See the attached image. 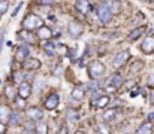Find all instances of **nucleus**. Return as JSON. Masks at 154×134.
I'll list each match as a JSON object with an SVG mask.
<instances>
[{
	"label": "nucleus",
	"mask_w": 154,
	"mask_h": 134,
	"mask_svg": "<svg viewBox=\"0 0 154 134\" xmlns=\"http://www.w3.org/2000/svg\"><path fill=\"white\" fill-rule=\"evenodd\" d=\"M41 27H44V19L39 15H36V13H29L23 19V28L27 30V31L39 30Z\"/></svg>",
	"instance_id": "1"
},
{
	"label": "nucleus",
	"mask_w": 154,
	"mask_h": 134,
	"mask_svg": "<svg viewBox=\"0 0 154 134\" xmlns=\"http://www.w3.org/2000/svg\"><path fill=\"white\" fill-rule=\"evenodd\" d=\"M112 3L111 1H100L97 4V18L102 24H106L111 21V16H112V9H111Z\"/></svg>",
	"instance_id": "2"
},
{
	"label": "nucleus",
	"mask_w": 154,
	"mask_h": 134,
	"mask_svg": "<svg viewBox=\"0 0 154 134\" xmlns=\"http://www.w3.org/2000/svg\"><path fill=\"white\" fill-rule=\"evenodd\" d=\"M105 70H106L105 64L100 63L99 60L91 61V63H90V66H88V75H90L91 81H96L99 76H102L103 73H105Z\"/></svg>",
	"instance_id": "3"
},
{
	"label": "nucleus",
	"mask_w": 154,
	"mask_h": 134,
	"mask_svg": "<svg viewBox=\"0 0 154 134\" xmlns=\"http://www.w3.org/2000/svg\"><path fill=\"white\" fill-rule=\"evenodd\" d=\"M29 55H30V48H29V45L23 43L18 46V49H17V52H15V60L20 61V63H24L27 58H30Z\"/></svg>",
	"instance_id": "4"
},
{
	"label": "nucleus",
	"mask_w": 154,
	"mask_h": 134,
	"mask_svg": "<svg viewBox=\"0 0 154 134\" xmlns=\"http://www.w3.org/2000/svg\"><path fill=\"white\" fill-rule=\"evenodd\" d=\"M67 31H69V34H70L72 37H79V36L82 34V31H84V27H82V24L78 22V21H70V22L67 24Z\"/></svg>",
	"instance_id": "5"
},
{
	"label": "nucleus",
	"mask_w": 154,
	"mask_h": 134,
	"mask_svg": "<svg viewBox=\"0 0 154 134\" xmlns=\"http://www.w3.org/2000/svg\"><path fill=\"white\" fill-rule=\"evenodd\" d=\"M129 51H120L115 57H114V60H112V67L114 69H118V67H121L127 60H129Z\"/></svg>",
	"instance_id": "6"
},
{
	"label": "nucleus",
	"mask_w": 154,
	"mask_h": 134,
	"mask_svg": "<svg viewBox=\"0 0 154 134\" xmlns=\"http://www.w3.org/2000/svg\"><path fill=\"white\" fill-rule=\"evenodd\" d=\"M26 115H27V118L30 119V121H41L42 118H44V112L39 109V107H36V106H32V107H29L27 110H26Z\"/></svg>",
	"instance_id": "7"
},
{
	"label": "nucleus",
	"mask_w": 154,
	"mask_h": 134,
	"mask_svg": "<svg viewBox=\"0 0 154 134\" xmlns=\"http://www.w3.org/2000/svg\"><path fill=\"white\" fill-rule=\"evenodd\" d=\"M41 61L38 60V58H27L24 63H23V67H24V70H29V72H33V70H38V69H41Z\"/></svg>",
	"instance_id": "8"
},
{
	"label": "nucleus",
	"mask_w": 154,
	"mask_h": 134,
	"mask_svg": "<svg viewBox=\"0 0 154 134\" xmlns=\"http://www.w3.org/2000/svg\"><path fill=\"white\" fill-rule=\"evenodd\" d=\"M58 103H60L58 94L52 92L51 95H48V97H47V100H45L44 106H45V109H48V110H54V109H55V107L58 106Z\"/></svg>",
	"instance_id": "9"
},
{
	"label": "nucleus",
	"mask_w": 154,
	"mask_h": 134,
	"mask_svg": "<svg viewBox=\"0 0 154 134\" xmlns=\"http://www.w3.org/2000/svg\"><path fill=\"white\" fill-rule=\"evenodd\" d=\"M32 91H33V87L29 82H23V84H20V88H18V97L26 100L32 95Z\"/></svg>",
	"instance_id": "10"
},
{
	"label": "nucleus",
	"mask_w": 154,
	"mask_h": 134,
	"mask_svg": "<svg viewBox=\"0 0 154 134\" xmlns=\"http://www.w3.org/2000/svg\"><path fill=\"white\" fill-rule=\"evenodd\" d=\"M141 49H142V52H145V54H153L154 52V37L153 36H147V37L144 39V42L141 45Z\"/></svg>",
	"instance_id": "11"
},
{
	"label": "nucleus",
	"mask_w": 154,
	"mask_h": 134,
	"mask_svg": "<svg viewBox=\"0 0 154 134\" xmlns=\"http://www.w3.org/2000/svg\"><path fill=\"white\" fill-rule=\"evenodd\" d=\"M11 109L9 106L6 104H0V124H6L9 122V118H11Z\"/></svg>",
	"instance_id": "12"
},
{
	"label": "nucleus",
	"mask_w": 154,
	"mask_h": 134,
	"mask_svg": "<svg viewBox=\"0 0 154 134\" xmlns=\"http://www.w3.org/2000/svg\"><path fill=\"white\" fill-rule=\"evenodd\" d=\"M109 103H111V100H109L108 95H100V97H97V98L93 100V107H96V109H103V107H106Z\"/></svg>",
	"instance_id": "13"
},
{
	"label": "nucleus",
	"mask_w": 154,
	"mask_h": 134,
	"mask_svg": "<svg viewBox=\"0 0 154 134\" xmlns=\"http://www.w3.org/2000/svg\"><path fill=\"white\" fill-rule=\"evenodd\" d=\"M109 85L112 87V88H120L123 84H124V79H123V76L120 75V73H114L111 78H109Z\"/></svg>",
	"instance_id": "14"
},
{
	"label": "nucleus",
	"mask_w": 154,
	"mask_h": 134,
	"mask_svg": "<svg viewBox=\"0 0 154 134\" xmlns=\"http://www.w3.org/2000/svg\"><path fill=\"white\" fill-rule=\"evenodd\" d=\"M36 36L41 39V40H48V39H51L52 36V30L50 27H41L39 30H38V33H36Z\"/></svg>",
	"instance_id": "15"
},
{
	"label": "nucleus",
	"mask_w": 154,
	"mask_h": 134,
	"mask_svg": "<svg viewBox=\"0 0 154 134\" xmlns=\"http://www.w3.org/2000/svg\"><path fill=\"white\" fill-rule=\"evenodd\" d=\"M75 7H76L78 12L87 13L90 10V3H88V0H76L75 1Z\"/></svg>",
	"instance_id": "16"
},
{
	"label": "nucleus",
	"mask_w": 154,
	"mask_h": 134,
	"mask_svg": "<svg viewBox=\"0 0 154 134\" xmlns=\"http://www.w3.org/2000/svg\"><path fill=\"white\" fill-rule=\"evenodd\" d=\"M78 118H79V116H78V112H76L75 109H67V110H66V121H67L69 124H72V125L76 124V122H78Z\"/></svg>",
	"instance_id": "17"
},
{
	"label": "nucleus",
	"mask_w": 154,
	"mask_h": 134,
	"mask_svg": "<svg viewBox=\"0 0 154 134\" xmlns=\"http://www.w3.org/2000/svg\"><path fill=\"white\" fill-rule=\"evenodd\" d=\"M26 72H27V70L15 72V73H14V81H15V82H21V84H23V82H26L24 79H27V78H30V76H32L30 73H26Z\"/></svg>",
	"instance_id": "18"
},
{
	"label": "nucleus",
	"mask_w": 154,
	"mask_h": 134,
	"mask_svg": "<svg viewBox=\"0 0 154 134\" xmlns=\"http://www.w3.org/2000/svg\"><path fill=\"white\" fill-rule=\"evenodd\" d=\"M151 133H153V125H151V122L142 124V125L135 131V134H151Z\"/></svg>",
	"instance_id": "19"
},
{
	"label": "nucleus",
	"mask_w": 154,
	"mask_h": 134,
	"mask_svg": "<svg viewBox=\"0 0 154 134\" xmlns=\"http://www.w3.org/2000/svg\"><path fill=\"white\" fill-rule=\"evenodd\" d=\"M144 31H145V27H138V28L132 30V31H130V34H129V40H136L139 36H142V34H144Z\"/></svg>",
	"instance_id": "20"
},
{
	"label": "nucleus",
	"mask_w": 154,
	"mask_h": 134,
	"mask_svg": "<svg viewBox=\"0 0 154 134\" xmlns=\"http://www.w3.org/2000/svg\"><path fill=\"white\" fill-rule=\"evenodd\" d=\"M23 40H24V43H35V37L32 36V33L30 31H27V30H23V31H20V34H18Z\"/></svg>",
	"instance_id": "21"
},
{
	"label": "nucleus",
	"mask_w": 154,
	"mask_h": 134,
	"mask_svg": "<svg viewBox=\"0 0 154 134\" xmlns=\"http://www.w3.org/2000/svg\"><path fill=\"white\" fill-rule=\"evenodd\" d=\"M84 95H85V91H84V88H81V87H76V88H73V91H72V98L73 100H82L84 98Z\"/></svg>",
	"instance_id": "22"
},
{
	"label": "nucleus",
	"mask_w": 154,
	"mask_h": 134,
	"mask_svg": "<svg viewBox=\"0 0 154 134\" xmlns=\"http://www.w3.org/2000/svg\"><path fill=\"white\" fill-rule=\"evenodd\" d=\"M114 118H115V109H109V110H105V112H103L102 119L105 122H111Z\"/></svg>",
	"instance_id": "23"
},
{
	"label": "nucleus",
	"mask_w": 154,
	"mask_h": 134,
	"mask_svg": "<svg viewBox=\"0 0 154 134\" xmlns=\"http://www.w3.org/2000/svg\"><path fill=\"white\" fill-rule=\"evenodd\" d=\"M20 122H21V116H20V113L12 112V113H11V118H9V124H11L12 127H17Z\"/></svg>",
	"instance_id": "24"
},
{
	"label": "nucleus",
	"mask_w": 154,
	"mask_h": 134,
	"mask_svg": "<svg viewBox=\"0 0 154 134\" xmlns=\"http://www.w3.org/2000/svg\"><path fill=\"white\" fill-rule=\"evenodd\" d=\"M35 133L36 134H48V125L44 122H38V125L35 127Z\"/></svg>",
	"instance_id": "25"
},
{
	"label": "nucleus",
	"mask_w": 154,
	"mask_h": 134,
	"mask_svg": "<svg viewBox=\"0 0 154 134\" xmlns=\"http://www.w3.org/2000/svg\"><path fill=\"white\" fill-rule=\"evenodd\" d=\"M5 95L9 98V100H14L15 98V88L12 85H8L6 87V91H5Z\"/></svg>",
	"instance_id": "26"
},
{
	"label": "nucleus",
	"mask_w": 154,
	"mask_h": 134,
	"mask_svg": "<svg viewBox=\"0 0 154 134\" xmlns=\"http://www.w3.org/2000/svg\"><path fill=\"white\" fill-rule=\"evenodd\" d=\"M142 66H144L142 61H135V63L132 64V67H130V72H132V73H138V72L142 69Z\"/></svg>",
	"instance_id": "27"
},
{
	"label": "nucleus",
	"mask_w": 154,
	"mask_h": 134,
	"mask_svg": "<svg viewBox=\"0 0 154 134\" xmlns=\"http://www.w3.org/2000/svg\"><path fill=\"white\" fill-rule=\"evenodd\" d=\"M44 88H45V81H44V79H38V81L35 82V91H36V92H41Z\"/></svg>",
	"instance_id": "28"
},
{
	"label": "nucleus",
	"mask_w": 154,
	"mask_h": 134,
	"mask_svg": "<svg viewBox=\"0 0 154 134\" xmlns=\"http://www.w3.org/2000/svg\"><path fill=\"white\" fill-rule=\"evenodd\" d=\"M8 6H9V3L6 0H0V15H3L8 10Z\"/></svg>",
	"instance_id": "29"
},
{
	"label": "nucleus",
	"mask_w": 154,
	"mask_h": 134,
	"mask_svg": "<svg viewBox=\"0 0 154 134\" xmlns=\"http://www.w3.org/2000/svg\"><path fill=\"white\" fill-rule=\"evenodd\" d=\"M15 103H17V106H18L20 109H23V107H24V98L18 97V98H15Z\"/></svg>",
	"instance_id": "30"
},
{
	"label": "nucleus",
	"mask_w": 154,
	"mask_h": 134,
	"mask_svg": "<svg viewBox=\"0 0 154 134\" xmlns=\"http://www.w3.org/2000/svg\"><path fill=\"white\" fill-rule=\"evenodd\" d=\"M58 52H61V54H64V52H67V48L66 46H61V45H57V48H55Z\"/></svg>",
	"instance_id": "31"
},
{
	"label": "nucleus",
	"mask_w": 154,
	"mask_h": 134,
	"mask_svg": "<svg viewBox=\"0 0 154 134\" xmlns=\"http://www.w3.org/2000/svg\"><path fill=\"white\" fill-rule=\"evenodd\" d=\"M21 7H23V3H20V4H18V6L14 9V12H12V16H17V13L20 12V9H21Z\"/></svg>",
	"instance_id": "32"
},
{
	"label": "nucleus",
	"mask_w": 154,
	"mask_h": 134,
	"mask_svg": "<svg viewBox=\"0 0 154 134\" xmlns=\"http://www.w3.org/2000/svg\"><path fill=\"white\" fill-rule=\"evenodd\" d=\"M23 134H36V133H33V130H32V125H29L26 130H24V133Z\"/></svg>",
	"instance_id": "33"
},
{
	"label": "nucleus",
	"mask_w": 154,
	"mask_h": 134,
	"mask_svg": "<svg viewBox=\"0 0 154 134\" xmlns=\"http://www.w3.org/2000/svg\"><path fill=\"white\" fill-rule=\"evenodd\" d=\"M150 101H151V104H154V88L150 91Z\"/></svg>",
	"instance_id": "34"
},
{
	"label": "nucleus",
	"mask_w": 154,
	"mask_h": 134,
	"mask_svg": "<svg viewBox=\"0 0 154 134\" xmlns=\"http://www.w3.org/2000/svg\"><path fill=\"white\" fill-rule=\"evenodd\" d=\"M58 134H67V127H61L60 131H58Z\"/></svg>",
	"instance_id": "35"
},
{
	"label": "nucleus",
	"mask_w": 154,
	"mask_h": 134,
	"mask_svg": "<svg viewBox=\"0 0 154 134\" xmlns=\"http://www.w3.org/2000/svg\"><path fill=\"white\" fill-rule=\"evenodd\" d=\"M6 131V127H5V124H0V134H5Z\"/></svg>",
	"instance_id": "36"
},
{
	"label": "nucleus",
	"mask_w": 154,
	"mask_h": 134,
	"mask_svg": "<svg viewBox=\"0 0 154 134\" xmlns=\"http://www.w3.org/2000/svg\"><path fill=\"white\" fill-rule=\"evenodd\" d=\"M39 1H41L42 4H51L52 3V0H39Z\"/></svg>",
	"instance_id": "37"
},
{
	"label": "nucleus",
	"mask_w": 154,
	"mask_h": 134,
	"mask_svg": "<svg viewBox=\"0 0 154 134\" xmlns=\"http://www.w3.org/2000/svg\"><path fill=\"white\" fill-rule=\"evenodd\" d=\"M153 119H154V112H151V113L148 115V122H151Z\"/></svg>",
	"instance_id": "38"
},
{
	"label": "nucleus",
	"mask_w": 154,
	"mask_h": 134,
	"mask_svg": "<svg viewBox=\"0 0 154 134\" xmlns=\"http://www.w3.org/2000/svg\"><path fill=\"white\" fill-rule=\"evenodd\" d=\"M130 95H132V97H135V95H138V88H136V89H132V92H130Z\"/></svg>",
	"instance_id": "39"
},
{
	"label": "nucleus",
	"mask_w": 154,
	"mask_h": 134,
	"mask_svg": "<svg viewBox=\"0 0 154 134\" xmlns=\"http://www.w3.org/2000/svg\"><path fill=\"white\" fill-rule=\"evenodd\" d=\"M100 131H102L103 134H109V131H108L106 128H103V127H100Z\"/></svg>",
	"instance_id": "40"
},
{
	"label": "nucleus",
	"mask_w": 154,
	"mask_h": 134,
	"mask_svg": "<svg viewBox=\"0 0 154 134\" xmlns=\"http://www.w3.org/2000/svg\"><path fill=\"white\" fill-rule=\"evenodd\" d=\"M73 134H85V133H84V131H75Z\"/></svg>",
	"instance_id": "41"
},
{
	"label": "nucleus",
	"mask_w": 154,
	"mask_h": 134,
	"mask_svg": "<svg viewBox=\"0 0 154 134\" xmlns=\"http://www.w3.org/2000/svg\"><path fill=\"white\" fill-rule=\"evenodd\" d=\"M151 85H154V78H151Z\"/></svg>",
	"instance_id": "42"
},
{
	"label": "nucleus",
	"mask_w": 154,
	"mask_h": 134,
	"mask_svg": "<svg viewBox=\"0 0 154 134\" xmlns=\"http://www.w3.org/2000/svg\"><path fill=\"white\" fill-rule=\"evenodd\" d=\"M150 1H153V3H154V0H150Z\"/></svg>",
	"instance_id": "43"
}]
</instances>
